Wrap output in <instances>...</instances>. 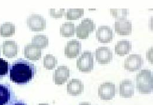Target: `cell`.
<instances>
[{"mask_svg":"<svg viewBox=\"0 0 153 105\" xmlns=\"http://www.w3.org/2000/svg\"><path fill=\"white\" fill-rule=\"evenodd\" d=\"M137 88L142 94H149L153 92V73L150 70H141L136 76Z\"/></svg>","mask_w":153,"mask_h":105,"instance_id":"2","label":"cell"},{"mask_svg":"<svg viewBox=\"0 0 153 105\" xmlns=\"http://www.w3.org/2000/svg\"><path fill=\"white\" fill-rule=\"evenodd\" d=\"M32 44L41 49H43L48 45V38L45 35H36L32 38Z\"/></svg>","mask_w":153,"mask_h":105,"instance_id":"21","label":"cell"},{"mask_svg":"<svg viewBox=\"0 0 153 105\" xmlns=\"http://www.w3.org/2000/svg\"><path fill=\"white\" fill-rule=\"evenodd\" d=\"M70 71L66 66H59L55 70L53 75V81L56 85L64 84L70 78Z\"/></svg>","mask_w":153,"mask_h":105,"instance_id":"11","label":"cell"},{"mask_svg":"<svg viewBox=\"0 0 153 105\" xmlns=\"http://www.w3.org/2000/svg\"><path fill=\"white\" fill-rule=\"evenodd\" d=\"M144 60L139 54H131L127 57L124 64L125 70L130 72H134L138 70L143 65Z\"/></svg>","mask_w":153,"mask_h":105,"instance_id":"7","label":"cell"},{"mask_svg":"<svg viewBox=\"0 0 153 105\" xmlns=\"http://www.w3.org/2000/svg\"><path fill=\"white\" fill-rule=\"evenodd\" d=\"M27 24L30 30L35 32L44 30L47 25L45 18L38 14H32L27 19Z\"/></svg>","mask_w":153,"mask_h":105,"instance_id":"5","label":"cell"},{"mask_svg":"<svg viewBox=\"0 0 153 105\" xmlns=\"http://www.w3.org/2000/svg\"><path fill=\"white\" fill-rule=\"evenodd\" d=\"M84 13V10L82 8L68 9L65 14V18L68 20H76L82 17Z\"/></svg>","mask_w":153,"mask_h":105,"instance_id":"23","label":"cell"},{"mask_svg":"<svg viewBox=\"0 0 153 105\" xmlns=\"http://www.w3.org/2000/svg\"><path fill=\"white\" fill-rule=\"evenodd\" d=\"M95 29L96 24L92 19L90 18L84 19L76 27V36L79 39H85L88 38L90 34L93 32Z\"/></svg>","mask_w":153,"mask_h":105,"instance_id":"4","label":"cell"},{"mask_svg":"<svg viewBox=\"0 0 153 105\" xmlns=\"http://www.w3.org/2000/svg\"><path fill=\"white\" fill-rule=\"evenodd\" d=\"M2 48L4 55L9 58L16 56L19 51L18 44L13 41H4Z\"/></svg>","mask_w":153,"mask_h":105,"instance_id":"14","label":"cell"},{"mask_svg":"<svg viewBox=\"0 0 153 105\" xmlns=\"http://www.w3.org/2000/svg\"><path fill=\"white\" fill-rule=\"evenodd\" d=\"M15 33L16 27L11 22H7L0 26V35L2 37L11 36Z\"/></svg>","mask_w":153,"mask_h":105,"instance_id":"20","label":"cell"},{"mask_svg":"<svg viewBox=\"0 0 153 105\" xmlns=\"http://www.w3.org/2000/svg\"><path fill=\"white\" fill-rule=\"evenodd\" d=\"M50 14L51 17L55 18H62L65 15V10L64 8L59 9L58 10L56 9H50Z\"/></svg>","mask_w":153,"mask_h":105,"instance_id":"26","label":"cell"},{"mask_svg":"<svg viewBox=\"0 0 153 105\" xmlns=\"http://www.w3.org/2000/svg\"><path fill=\"white\" fill-rule=\"evenodd\" d=\"M24 53L25 57L31 61H37L41 57V49L32 43L25 46Z\"/></svg>","mask_w":153,"mask_h":105,"instance_id":"15","label":"cell"},{"mask_svg":"<svg viewBox=\"0 0 153 105\" xmlns=\"http://www.w3.org/2000/svg\"><path fill=\"white\" fill-rule=\"evenodd\" d=\"M94 55L90 51H85L76 61V68L82 72H90L94 68Z\"/></svg>","mask_w":153,"mask_h":105,"instance_id":"3","label":"cell"},{"mask_svg":"<svg viewBox=\"0 0 153 105\" xmlns=\"http://www.w3.org/2000/svg\"><path fill=\"white\" fill-rule=\"evenodd\" d=\"M76 32V27L74 23L66 22L59 28L60 34L63 37H71L74 36Z\"/></svg>","mask_w":153,"mask_h":105,"instance_id":"19","label":"cell"},{"mask_svg":"<svg viewBox=\"0 0 153 105\" xmlns=\"http://www.w3.org/2000/svg\"><path fill=\"white\" fill-rule=\"evenodd\" d=\"M9 64L7 61L0 58V78L6 75L8 72Z\"/></svg>","mask_w":153,"mask_h":105,"instance_id":"25","label":"cell"},{"mask_svg":"<svg viewBox=\"0 0 153 105\" xmlns=\"http://www.w3.org/2000/svg\"><path fill=\"white\" fill-rule=\"evenodd\" d=\"M96 58L97 61L99 64H107L112 61L113 54L108 47H99L96 50Z\"/></svg>","mask_w":153,"mask_h":105,"instance_id":"9","label":"cell"},{"mask_svg":"<svg viewBox=\"0 0 153 105\" xmlns=\"http://www.w3.org/2000/svg\"><path fill=\"white\" fill-rule=\"evenodd\" d=\"M96 38L101 43H109L113 39V31L110 27L102 25L96 32Z\"/></svg>","mask_w":153,"mask_h":105,"instance_id":"10","label":"cell"},{"mask_svg":"<svg viewBox=\"0 0 153 105\" xmlns=\"http://www.w3.org/2000/svg\"><path fill=\"white\" fill-rule=\"evenodd\" d=\"M0 56H1V49H0Z\"/></svg>","mask_w":153,"mask_h":105,"instance_id":"30","label":"cell"},{"mask_svg":"<svg viewBox=\"0 0 153 105\" xmlns=\"http://www.w3.org/2000/svg\"><path fill=\"white\" fill-rule=\"evenodd\" d=\"M114 28L118 35H130L132 33V23L126 19H117L115 22Z\"/></svg>","mask_w":153,"mask_h":105,"instance_id":"12","label":"cell"},{"mask_svg":"<svg viewBox=\"0 0 153 105\" xmlns=\"http://www.w3.org/2000/svg\"><path fill=\"white\" fill-rule=\"evenodd\" d=\"M115 91L116 89L114 84L107 82L102 84L99 87L98 94L101 100L110 101L114 98Z\"/></svg>","mask_w":153,"mask_h":105,"instance_id":"6","label":"cell"},{"mask_svg":"<svg viewBox=\"0 0 153 105\" xmlns=\"http://www.w3.org/2000/svg\"><path fill=\"white\" fill-rule=\"evenodd\" d=\"M120 95L121 97L130 98L134 96V86L130 80H124L120 84Z\"/></svg>","mask_w":153,"mask_h":105,"instance_id":"16","label":"cell"},{"mask_svg":"<svg viewBox=\"0 0 153 105\" xmlns=\"http://www.w3.org/2000/svg\"><path fill=\"white\" fill-rule=\"evenodd\" d=\"M38 105H49L48 104H40Z\"/></svg>","mask_w":153,"mask_h":105,"instance_id":"29","label":"cell"},{"mask_svg":"<svg viewBox=\"0 0 153 105\" xmlns=\"http://www.w3.org/2000/svg\"><path fill=\"white\" fill-rule=\"evenodd\" d=\"M81 51V44L76 39L70 41L65 47L64 53L67 58L73 59L76 58Z\"/></svg>","mask_w":153,"mask_h":105,"instance_id":"13","label":"cell"},{"mask_svg":"<svg viewBox=\"0 0 153 105\" xmlns=\"http://www.w3.org/2000/svg\"><path fill=\"white\" fill-rule=\"evenodd\" d=\"M84 86L82 82L77 79H73L67 84V90L68 94L73 96L80 95L84 91Z\"/></svg>","mask_w":153,"mask_h":105,"instance_id":"17","label":"cell"},{"mask_svg":"<svg viewBox=\"0 0 153 105\" xmlns=\"http://www.w3.org/2000/svg\"><path fill=\"white\" fill-rule=\"evenodd\" d=\"M8 105H27L25 103H24L21 101H19L17 99L14 100L13 102H11L10 104Z\"/></svg>","mask_w":153,"mask_h":105,"instance_id":"27","label":"cell"},{"mask_svg":"<svg viewBox=\"0 0 153 105\" xmlns=\"http://www.w3.org/2000/svg\"><path fill=\"white\" fill-rule=\"evenodd\" d=\"M110 13L113 17L117 19H126L129 14L128 10L123 9H110Z\"/></svg>","mask_w":153,"mask_h":105,"instance_id":"24","label":"cell"},{"mask_svg":"<svg viewBox=\"0 0 153 105\" xmlns=\"http://www.w3.org/2000/svg\"><path fill=\"white\" fill-rule=\"evenodd\" d=\"M57 64V59L51 54H47L44 57V67L48 70H51Z\"/></svg>","mask_w":153,"mask_h":105,"instance_id":"22","label":"cell"},{"mask_svg":"<svg viewBox=\"0 0 153 105\" xmlns=\"http://www.w3.org/2000/svg\"><path fill=\"white\" fill-rule=\"evenodd\" d=\"M17 99L8 84H0V105H8Z\"/></svg>","mask_w":153,"mask_h":105,"instance_id":"8","label":"cell"},{"mask_svg":"<svg viewBox=\"0 0 153 105\" xmlns=\"http://www.w3.org/2000/svg\"><path fill=\"white\" fill-rule=\"evenodd\" d=\"M8 70L10 80L19 85H25L30 82L37 72L34 64L22 59L13 62L10 65Z\"/></svg>","mask_w":153,"mask_h":105,"instance_id":"1","label":"cell"},{"mask_svg":"<svg viewBox=\"0 0 153 105\" xmlns=\"http://www.w3.org/2000/svg\"><path fill=\"white\" fill-rule=\"evenodd\" d=\"M132 48L131 42L127 40L118 41L115 45V52L121 56H123L130 52Z\"/></svg>","mask_w":153,"mask_h":105,"instance_id":"18","label":"cell"},{"mask_svg":"<svg viewBox=\"0 0 153 105\" xmlns=\"http://www.w3.org/2000/svg\"><path fill=\"white\" fill-rule=\"evenodd\" d=\"M79 105H91L89 103H87V102H84V103H81Z\"/></svg>","mask_w":153,"mask_h":105,"instance_id":"28","label":"cell"}]
</instances>
